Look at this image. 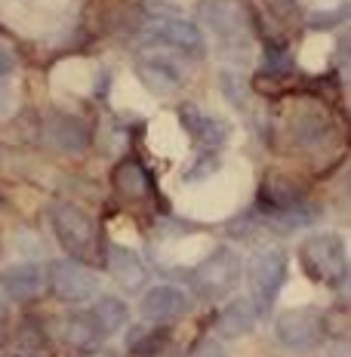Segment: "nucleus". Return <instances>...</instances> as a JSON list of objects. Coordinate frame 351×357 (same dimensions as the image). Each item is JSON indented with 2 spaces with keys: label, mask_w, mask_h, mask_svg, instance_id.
<instances>
[{
  "label": "nucleus",
  "mask_w": 351,
  "mask_h": 357,
  "mask_svg": "<svg viewBox=\"0 0 351 357\" xmlns=\"http://www.w3.org/2000/svg\"><path fill=\"white\" fill-rule=\"evenodd\" d=\"M47 139L56 151L80 154L93 142V130H89V123L77 114H53L47 123Z\"/></svg>",
  "instance_id": "9b49d317"
},
{
  "label": "nucleus",
  "mask_w": 351,
  "mask_h": 357,
  "mask_svg": "<svg viewBox=\"0 0 351 357\" xmlns=\"http://www.w3.org/2000/svg\"><path fill=\"white\" fill-rule=\"evenodd\" d=\"M47 280H50V287H53V293L68 305L89 302L99 293V278H96V271H89L84 262H74V259H56V262H50Z\"/></svg>",
  "instance_id": "423d86ee"
},
{
  "label": "nucleus",
  "mask_w": 351,
  "mask_h": 357,
  "mask_svg": "<svg viewBox=\"0 0 351 357\" xmlns=\"http://www.w3.org/2000/svg\"><path fill=\"white\" fill-rule=\"evenodd\" d=\"M114 185L124 197L130 200H142L151 195V178H148L145 167L139 160H124L121 167L114 169Z\"/></svg>",
  "instance_id": "a211bd4d"
},
{
  "label": "nucleus",
  "mask_w": 351,
  "mask_h": 357,
  "mask_svg": "<svg viewBox=\"0 0 351 357\" xmlns=\"http://www.w3.org/2000/svg\"><path fill=\"white\" fill-rule=\"evenodd\" d=\"M87 311L93 314V321L102 330V336H111V333L124 330V326L130 324V308H126V302H121L117 296H102V299Z\"/></svg>",
  "instance_id": "f3484780"
},
{
  "label": "nucleus",
  "mask_w": 351,
  "mask_h": 357,
  "mask_svg": "<svg viewBox=\"0 0 351 357\" xmlns=\"http://www.w3.org/2000/svg\"><path fill=\"white\" fill-rule=\"evenodd\" d=\"M296 139H299V145H305V148H320L327 139H330V123L318 114L299 117L296 121Z\"/></svg>",
  "instance_id": "aec40b11"
},
{
  "label": "nucleus",
  "mask_w": 351,
  "mask_h": 357,
  "mask_svg": "<svg viewBox=\"0 0 351 357\" xmlns=\"http://www.w3.org/2000/svg\"><path fill=\"white\" fill-rule=\"evenodd\" d=\"M299 265L318 284L333 289L348 284V252L345 241L333 231H318L299 247Z\"/></svg>",
  "instance_id": "f03ea898"
},
{
  "label": "nucleus",
  "mask_w": 351,
  "mask_h": 357,
  "mask_svg": "<svg viewBox=\"0 0 351 357\" xmlns=\"http://www.w3.org/2000/svg\"><path fill=\"white\" fill-rule=\"evenodd\" d=\"M139 77H142V84L148 89H154V93H176V89L185 84L179 65L170 62V59H160V56L139 62Z\"/></svg>",
  "instance_id": "2eb2a0df"
},
{
  "label": "nucleus",
  "mask_w": 351,
  "mask_h": 357,
  "mask_svg": "<svg viewBox=\"0 0 351 357\" xmlns=\"http://www.w3.org/2000/svg\"><path fill=\"white\" fill-rule=\"evenodd\" d=\"M65 339L71 342V345H77V348H84V351H89V348H96L102 339V330L96 326L93 321V314L89 311H80V314H74L68 324H65Z\"/></svg>",
  "instance_id": "6ab92c4d"
},
{
  "label": "nucleus",
  "mask_w": 351,
  "mask_h": 357,
  "mask_svg": "<svg viewBox=\"0 0 351 357\" xmlns=\"http://www.w3.org/2000/svg\"><path fill=\"white\" fill-rule=\"evenodd\" d=\"M179 117H182V126L191 132L194 142H200L204 148H222L231 136V126L219 114H210L197 105H185Z\"/></svg>",
  "instance_id": "f8f14e48"
},
{
  "label": "nucleus",
  "mask_w": 351,
  "mask_h": 357,
  "mask_svg": "<svg viewBox=\"0 0 351 357\" xmlns=\"http://www.w3.org/2000/svg\"><path fill=\"white\" fill-rule=\"evenodd\" d=\"M194 357H228V354L222 351L219 345H204V348H200V351L194 354Z\"/></svg>",
  "instance_id": "5701e85b"
},
{
  "label": "nucleus",
  "mask_w": 351,
  "mask_h": 357,
  "mask_svg": "<svg viewBox=\"0 0 351 357\" xmlns=\"http://www.w3.org/2000/svg\"><path fill=\"white\" fill-rule=\"evenodd\" d=\"M13 68H16V59H13V53L6 47H0V80H3Z\"/></svg>",
  "instance_id": "4be33fe9"
},
{
  "label": "nucleus",
  "mask_w": 351,
  "mask_h": 357,
  "mask_svg": "<svg viewBox=\"0 0 351 357\" xmlns=\"http://www.w3.org/2000/svg\"><path fill=\"white\" fill-rule=\"evenodd\" d=\"M278 3H281V10H290V6H293L296 0H278Z\"/></svg>",
  "instance_id": "393cba45"
},
{
  "label": "nucleus",
  "mask_w": 351,
  "mask_h": 357,
  "mask_svg": "<svg viewBox=\"0 0 351 357\" xmlns=\"http://www.w3.org/2000/svg\"><path fill=\"white\" fill-rule=\"evenodd\" d=\"M200 16L207 19V25L216 31L222 47H246V25H244V13L234 3L225 0H210L204 3Z\"/></svg>",
  "instance_id": "1a4fd4ad"
},
{
  "label": "nucleus",
  "mask_w": 351,
  "mask_h": 357,
  "mask_svg": "<svg viewBox=\"0 0 351 357\" xmlns=\"http://www.w3.org/2000/svg\"><path fill=\"white\" fill-rule=\"evenodd\" d=\"M6 105H10V93H6V89L0 86V114L6 111Z\"/></svg>",
  "instance_id": "b1692460"
},
{
  "label": "nucleus",
  "mask_w": 351,
  "mask_h": 357,
  "mask_svg": "<svg viewBox=\"0 0 351 357\" xmlns=\"http://www.w3.org/2000/svg\"><path fill=\"white\" fill-rule=\"evenodd\" d=\"M188 293L179 289L173 284H160L151 287L142 296V317L151 324H173L188 311Z\"/></svg>",
  "instance_id": "6e6552de"
},
{
  "label": "nucleus",
  "mask_w": 351,
  "mask_h": 357,
  "mask_svg": "<svg viewBox=\"0 0 351 357\" xmlns=\"http://www.w3.org/2000/svg\"><path fill=\"white\" fill-rule=\"evenodd\" d=\"M173 342L170 326H133L126 333V348L136 357H158Z\"/></svg>",
  "instance_id": "dca6fc26"
},
{
  "label": "nucleus",
  "mask_w": 351,
  "mask_h": 357,
  "mask_svg": "<svg viewBox=\"0 0 351 357\" xmlns=\"http://www.w3.org/2000/svg\"><path fill=\"white\" fill-rule=\"evenodd\" d=\"M108 252V271L114 274V280L117 284H124L126 289H139L142 284L148 280V268L145 262L136 256L133 250H126V247H105Z\"/></svg>",
  "instance_id": "4468645a"
},
{
  "label": "nucleus",
  "mask_w": 351,
  "mask_h": 357,
  "mask_svg": "<svg viewBox=\"0 0 351 357\" xmlns=\"http://www.w3.org/2000/svg\"><path fill=\"white\" fill-rule=\"evenodd\" d=\"M290 262L281 250H259L246 262V284H250V299L259 308V314H268L278 302L283 284H287Z\"/></svg>",
  "instance_id": "20e7f679"
},
{
  "label": "nucleus",
  "mask_w": 351,
  "mask_h": 357,
  "mask_svg": "<svg viewBox=\"0 0 351 357\" xmlns=\"http://www.w3.org/2000/svg\"><path fill=\"white\" fill-rule=\"evenodd\" d=\"M241 274H244L241 256L228 247H219L191 271V287L200 299L222 302L225 296L234 293L237 284H241Z\"/></svg>",
  "instance_id": "7ed1b4c3"
},
{
  "label": "nucleus",
  "mask_w": 351,
  "mask_h": 357,
  "mask_svg": "<svg viewBox=\"0 0 351 357\" xmlns=\"http://www.w3.org/2000/svg\"><path fill=\"white\" fill-rule=\"evenodd\" d=\"M50 225H53L59 247L68 252V259H74V262L89 265L102 256L99 225L80 206L59 200V204H53V210H50Z\"/></svg>",
  "instance_id": "f257e3e1"
},
{
  "label": "nucleus",
  "mask_w": 351,
  "mask_h": 357,
  "mask_svg": "<svg viewBox=\"0 0 351 357\" xmlns=\"http://www.w3.org/2000/svg\"><path fill=\"white\" fill-rule=\"evenodd\" d=\"M142 43L148 47H167L179 50V53L191 56V59H204L207 56V40L194 22L182 16H170V13H158L145 22L142 28Z\"/></svg>",
  "instance_id": "39448f33"
},
{
  "label": "nucleus",
  "mask_w": 351,
  "mask_h": 357,
  "mask_svg": "<svg viewBox=\"0 0 351 357\" xmlns=\"http://www.w3.org/2000/svg\"><path fill=\"white\" fill-rule=\"evenodd\" d=\"M259 308L253 305V299H234L228 302L225 308L219 311V321H216V333L225 339H237L244 336V333H250L253 326L259 321Z\"/></svg>",
  "instance_id": "ddd939ff"
},
{
  "label": "nucleus",
  "mask_w": 351,
  "mask_h": 357,
  "mask_svg": "<svg viewBox=\"0 0 351 357\" xmlns=\"http://www.w3.org/2000/svg\"><path fill=\"white\" fill-rule=\"evenodd\" d=\"M274 336L290 351H311L324 339V314L318 308H293L283 311L274 321Z\"/></svg>",
  "instance_id": "0eeeda50"
},
{
  "label": "nucleus",
  "mask_w": 351,
  "mask_h": 357,
  "mask_svg": "<svg viewBox=\"0 0 351 357\" xmlns=\"http://www.w3.org/2000/svg\"><path fill=\"white\" fill-rule=\"evenodd\" d=\"M293 68V56L283 43H268L265 47V62H262V71L268 74H287Z\"/></svg>",
  "instance_id": "412c9836"
},
{
  "label": "nucleus",
  "mask_w": 351,
  "mask_h": 357,
  "mask_svg": "<svg viewBox=\"0 0 351 357\" xmlns=\"http://www.w3.org/2000/svg\"><path fill=\"white\" fill-rule=\"evenodd\" d=\"M47 287V271L34 262H19L0 271V289L13 302H31Z\"/></svg>",
  "instance_id": "9d476101"
}]
</instances>
